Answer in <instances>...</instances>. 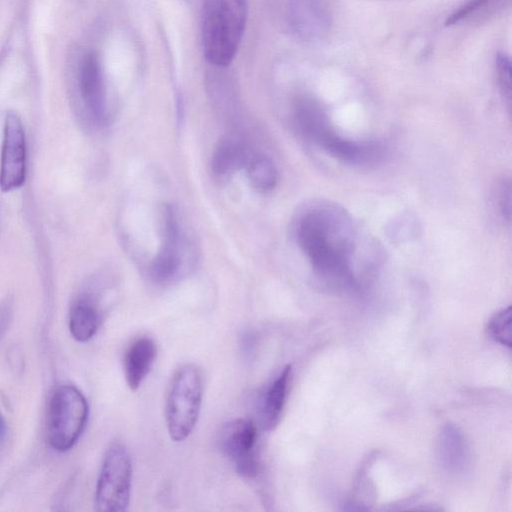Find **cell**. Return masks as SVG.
<instances>
[{
	"instance_id": "6da1fadb",
	"label": "cell",
	"mask_w": 512,
	"mask_h": 512,
	"mask_svg": "<svg viewBox=\"0 0 512 512\" xmlns=\"http://www.w3.org/2000/svg\"><path fill=\"white\" fill-rule=\"evenodd\" d=\"M294 231L314 276L329 291L359 290L382 264L380 245L337 203H310L300 212Z\"/></svg>"
},
{
	"instance_id": "7a4b0ae2",
	"label": "cell",
	"mask_w": 512,
	"mask_h": 512,
	"mask_svg": "<svg viewBox=\"0 0 512 512\" xmlns=\"http://www.w3.org/2000/svg\"><path fill=\"white\" fill-rule=\"evenodd\" d=\"M293 119L300 134L329 156L347 164L368 166L380 162L385 147L375 141H358L338 134L325 109L309 95L299 96L293 104Z\"/></svg>"
},
{
	"instance_id": "3957f363",
	"label": "cell",
	"mask_w": 512,
	"mask_h": 512,
	"mask_svg": "<svg viewBox=\"0 0 512 512\" xmlns=\"http://www.w3.org/2000/svg\"><path fill=\"white\" fill-rule=\"evenodd\" d=\"M248 16L247 0H204L201 35L205 58L228 66L241 43Z\"/></svg>"
},
{
	"instance_id": "277c9868",
	"label": "cell",
	"mask_w": 512,
	"mask_h": 512,
	"mask_svg": "<svg viewBox=\"0 0 512 512\" xmlns=\"http://www.w3.org/2000/svg\"><path fill=\"white\" fill-rule=\"evenodd\" d=\"M203 395L200 369L191 363L174 372L166 398V424L170 438L181 442L190 436L198 421Z\"/></svg>"
},
{
	"instance_id": "5b68a950",
	"label": "cell",
	"mask_w": 512,
	"mask_h": 512,
	"mask_svg": "<svg viewBox=\"0 0 512 512\" xmlns=\"http://www.w3.org/2000/svg\"><path fill=\"white\" fill-rule=\"evenodd\" d=\"M89 415L82 392L72 385H62L53 393L47 416V438L53 449L67 451L79 440Z\"/></svg>"
},
{
	"instance_id": "8992f818",
	"label": "cell",
	"mask_w": 512,
	"mask_h": 512,
	"mask_svg": "<svg viewBox=\"0 0 512 512\" xmlns=\"http://www.w3.org/2000/svg\"><path fill=\"white\" fill-rule=\"evenodd\" d=\"M132 464L127 449L112 445L106 452L96 485L95 508L99 512H123L130 503Z\"/></svg>"
},
{
	"instance_id": "52a82bcc",
	"label": "cell",
	"mask_w": 512,
	"mask_h": 512,
	"mask_svg": "<svg viewBox=\"0 0 512 512\" xmlns=\"http://www.w3.org/2000/svg\"><path fill=\"white\" fill-rule=\"evenodd\" d=\"M256 441L257 428L250 419L231 420L219 432L220 450L233 463L236 472L244 478L252 479L259 471Z\"/></svg>"
},
{
	"instance_id": "ba28073f",
	"label": "cell",
	"mask_w": 512,
	"mask_h": 512,
	"mask_svg": "<svg viewBox=\"0 0 512 512\" xmlns=\"http://www.w3.org/2000/svg\"><path fill=\"white\" fill-rule=\"evenodd\" d=\"M26 173V142L20 117L9 112L4 123L0 160V188L9 192L22 186Z\"/></svg>"
},
{
	"instance_id": "9c48e42d",
	"label": "cell",
	"mask_w": 512,
	"mask_h": 512,
	"mask_svg": "<svg viewBox=\"0 0 512 512\" xmlns=\"http://www.w3.org/2000/svg\"><path fill=\"white\" fill-rule=\"evenodd\" d=\"M287 18L298 39L305 42L322 40L332 25L329 0H289Z\"/></svg>"
},
{
	"instance_id": "30bf717a",
	"label": "cell",
	"mask_w": 512,
	"mask_h": 512,
	"mask_svg": "<svg viewBox=\"0 0 512 512\" xmlns=\"http://www.w3.org/2000/svg\"><path fill=\"white\" fill-rule=\"evenodd\" d=\"M180 230L176 211L170 205L163 210V243L151 265V276L157 282L172 279L180 266Z\"/></svg>"
},
{
	"instance_id": "8fae6325",
	"label": "cell",
	"mask_w": 512,
	"mask_h": 512,
	"mask_svg": "<svg viewBox=\"0 0 512 512\" xmlns=\"http://www.w3.org/2000/svg\"><path fill=\"white\" fill-rule=\"evenodd\" d=\"M81 97L92 117L99 123L106 118V89L101 62L96 53L86 54L79 71Z\"/></svg>"
},
{
	"instance_id": "7c38bea8",
	"label": "cell",
	"mask_w": 512,
	"mask_h": 512,
	"mask_svg": "<svg viewBox=\"0 0 512 512\" xmlns=\"http://www.w3.org/2000/svg\"><path fill=\"white\" fill-rule=\"evenodd\" d=\"M156 356L157 347L150 337L138 338L129 346L124 356V375L132 391L141 386L151 371Z\"/></svg>"
},
{
	"instance_id": "4fadbf2b",
	"label": "cell",
	"mask_w": 512,
	"mask_h": 512,
	"mask_svg": "<svg viewBox=\"0 0 512 512\" xmlns=\"http://www.w3.org/2000/svg\"><path fill=\"white\" fill-rule=\"evenodd\" d=\"M291 366H285L270 384L260 404V420L265 430H272L278 424L287 396Z\"/></svg>"
},
{
	"instance_id": "5bb4252c",
	"label": "cell",
	"mask_w": 512,
	"mask_h": 512,
	"mask_svg": "<svg viewBox=\"0 0 512 512\" xmlns=\"http://www.w3.org/2000/svg\"><path fill=\"white\" fill-rule=\"evenodd\" d=\"M100 323L96 304L90 297H81L73 305L69 317V330L78 342H87L94 337Z\"/></svg>"
},
{
	"instance_id": "9a60e30c",
	"label": "cell",
	"mask_w": 512,
	"mask_h": 512,
	"mask_svg": "<svg viewBox=\"0 0 512 512\" xmlns=\"http://www.w3.org/2000/svg\"><path fill=\"white\" fill-rule=\"evenodd\" d=\"M249 160V151L242 143L223 140L213 152L211 168L216 175L224 176L247 166Z\"/></svg>"
},
{
	"instance_id": "2e32d148",
	"label": "cell",
	"mask_w": 512,
	"mask_h": 512,
	"mask_svg": "<svg viewBox=\"0 0 512 512\" xmlns=\"http://www.w3.org/2000/svg\"><path fill=\"white\" fill-rule=\"evenodd\" d=\"M251 185L261 193L274 189L278 181V172L273 161L265 155L251 157L247 164Z\"/></svg>"
},
{
	"instance_id": "e0dca14e",
	"label": "cell",
	"mask_w": 512,
	"mask_h": 512,
	"mask_svg": "<svg viewBox=\"0 0 512 512\" xmlns=\"http://www.w3.org/2000/svg\"><path fill=\"white\" fill-rule=\"evenodd\" d=\"M441 458L448 468L458 467L465 460L466 446L460 431L454 426H447L440 441Z\"/></svg>"
},
{
	"instance_id": "ac0fdd59",
	"label": "cell",
	"mask_w": 512,
	"mask_h": 512,
	"mask_svg": "<svg viewBox=\"0 0 512 512\" xmlns=\"http://www.w3.org/2000/svg\"><path fill=\"white\" fill-rule=\"evenodd\" d=\"M491 337L498 343L511 347L512 345V310L511 306L498 312L488 324Z\"/></svg>"
},
{
	"instance_id": "d6986e66",
	"label": "cell",
	"mask_w": 512,
	"mask_h": 512,
	"mask_svg": "<svg viewBox=\"0 0 512 512\" xmlns=\"http://www.w3.org/2000/svg\"><path fill=\"white\" fill-rule=\"evenodd\" d=\"M496 78L504 98L510 103L511 99V62L504 53H498L495 59Z\"/></svg>"
},
{
	"instance_id": "ffe728a7",
	"label": "cell",
	"mask_w": 512,
	"mask_h": 512,
	"mask_svg": "<svg viewBox=\"0 0 512 512\" xmlns=\"http://www.w3.org/2000/svg\"><path fill=\"white\" fill-rule=\"evenodd\" d=\"M492 1L493 0H468L447 18L445 24L447 26L456 25L477 14L482 9H485Z\"/></svg>"
},
{
	"instance_id": "44dd1931",
	"label": "cell",
	"mask_w": 512,
	"mask_h": 512,
	"mask_svg": "<svg viewBox=\"0 0 512 512\" xmlns=\"http://www.w3.org/2000/svg\"><path fill=\"white\" fill-rule=\"evenodd\" d=\"M498 196V207L500 209V213L502 214L503 218L506 220H510V182L503 181L500 186L499 190L497 192Z\"/></svg>"
},
{
	"instance_id": "7402d4cb",
	"label": "cell",
	"mask_w": 512,
	"mask_h": 512,
	"mask_svg": "<svg viewBox=\"0 0 512 512\" xmlns=\"http://www.w3.org/2000/svg\"><path fill=\"white\" fill-rule=\"evenodd\" d=\"M12 319V306L9 301L0 304V341L7 332Z\"/></svg>"
},
{
	"instance_id": "603a6c76",
	"label": "cell",
	"mask_w": 512,
	"mask_h": 512,
	"mask_svg": "<svg viewBox=\"0 0 512 512\" xmlns=\"http://www.w3.org/2000/svg\"><path fill=\"white\" fill-rule=\"evenodd\" d=\"M7 435L6 421L0 413V441H3Z\"/></svg>"
}]
</instances>
